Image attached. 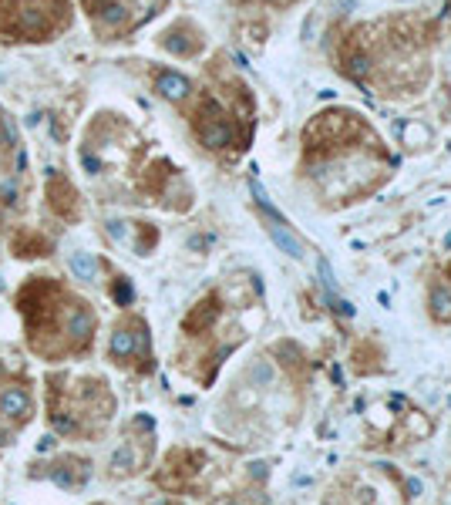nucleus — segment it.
<instances>
[{
  "instance_id": "f257e3e1",
  "label": "nucleus",
  "mask_w": 451,
  "mask_h": 505,
  "mask_svg": "<svg viewBox=\"0 0 451 505\" xmlns=\"http://www.w3.org/2000/svg\"><path fill=\"white\" fill-rule=\"evenodd\" d=\"M249 192H253V199H256V206H259V212H263V222H266V233L273 236V243L283 249L286 256H293V259H303L307 256V249H303V243H300L297 236L290 233V226H286V219L273 209V202H270V195H266V189L259 185V179L253 175L249 179Z\"/></svg>"
},
{
  "instance_id": "f03ea898",
  "label": "nucleus",
  "mask_w": 451,
  "mask_h": 505,
  "mask_svg": "<svg viewBox=\"0 0 451 505\" xmlns=\"http://www.w3.org/2000/svg\"><path fill=\"white\" fill-rule=\"evenodd\" d=\"M195 129H199V139H202L206 148H226V145H232V125L226 121L222 108L212 102V98H206Z\"/></svg>"
},
{
  "instance_id": "7ed1b4c3",
  "label": "nucleus",
  "mask_w": 451,
  "mask_h": 505,
  "mask_svg": "<svg viewBox=\"0 0 451 505\" xmlns=\"http://www.w3.org/2000/svg\"><path fill=\"white\" fill-rule=\"evenodd\" d=\"M65 334L75 340V344H88L91 334H94V317L85 307H71L65 320Z\"/></svg>"
},
{
  "instance_id": "20e7f679",
  "label": "nucleus",
  "mask_w": 451,
  "mask_h": 505,
  "mask_svg": "<svg viewBox=\"0 0 451 505\" xmlns=\"http://www.w3.org/2000/svg\"><path fill=\"white\" fill-rule=\"evenodd\" d=\"M155 88H158V94L168 98V102H182V98H189L192 85H189V78L179 75V71H162L158 81H155Z\"/></svg>"
},
{
  "instance_id": "39448f33",
  "label": "nucleus",
  "mask_w": 451,
  "mask_h": 505,
  "mask_svg": "<svg viewBox=\"0 0 451 505\" xmlns=\"http://www.w3.org/2000/svg\"><path fill=\"white\" fill-rule=\"evenodd\" d=\"M27 411H31V398H27V391L21 388H7L4 394H0V415L4 418H24Z\"/></svg>"
},
{
  "instance_id": "423d86ee",
  "label": "nucleus",
  "mask_w": 451,
  "mask_h": 505,
  "mask_svg": "<svg viewBox=\"0 0 451 505\" xmlns=\"http://www.w3.org/2000/svg\"><path fill=\"white\" fill-rule=\"evenodd\" d=\"M431 313H435V320H441V324L451 320V280L448 276H441L438 283L431 286Z\"/></svg>"
},
{
  "instance_id": "0eeeda50",
  "label": "nucleus",
  "mask_w": 451,
  "mask_h": 505,
  "mask_svg": "<svg viewBox=\"0 0 451 505\" xmlns=\"http://www.w3.org/2000/svg\"><path fill=\"white\" fill-rule=\"evenodd\" d=\"M98 21H102L108 31H121V27L129 24V7L118 4V0H104L102 7H98Z\"/></svg>"
},
{
  "instance_id": "6e6552de",
  "label": "nucleus",
  "mask_w": 451,
  "mask_h": 505,
  "mask_svg": "<svg viewBox=\"0 0 451 505\" xmlns=\"http://www.w3.org/2000/svg\"><path fill=\"white\" fill-rule=\"evenodd\" d=\"M320 276H323V286H327V297H330V303H334V310L340 313V317H350V303L340 293H337V283H334V273H330V263L327 259H320Z\"/></svg>"
},
{
  "instance_id": "1a4fd4ad",
  "label": "nucleus",
  "mask_w": 451,
  "mask_h": 505,
  "mask_svg": "<svg viewBox=\"0 0 451 505\" xmlns=\"http://www.w3.org/2000/svg\"><path fill=\"white\" fill-rule=\"evenodd\" d=\"M67 266H71V273H75L77 280H85V283H94V276H98V263H94L91 253H71Z\"/></svg>"
},
{
  "instance_id": "9d476101",
  "label": "nucleus",
  "mask_w": 451,
  "mask_h": 505,
  "mask_svg": "<svg viewBox=\"0 0 451 505\" xmlns=\"http://www.w3.org/2000/svg\"><path fill=\"white\" fill-rule=\"evenodd\" d=\"M216 317H219V303L209 297L206 303H199V307H195V313L185 320V330H202V327H209Z\"/></svg>"
},
{
  "instance_id": "9b49d317",
  "label": "nucleus",
  "mask_w": 451,
  "mask_h": 505,
  "mask_svg": "<svg viewBox=\"0 0 451 505\" xmlns=\"http://www.w3.org/2000/svg\"><path fill=\"white\" fill-rule=\"evenodd\" d=\"M21 27H24L27 34H40V31L48 27V17H44L40 7H24V11H21Z\"/></svg>"
},
{
  "instance_id": "f8f14e48",
  "label": "nucleus",
  "mask_w": 451,
  "mask_h": 505,
  "mask_svg": "<svg viewBox=\"0 0 451 505\" xmlns=\"http://www.w3.org/2000/svg\"><path fill=\"white\" fill-rule=\"evenodd\" d=\"M162 44H165L172 54H192L195 48H199V40H185L182 31H168L165 38H162Z\"/></svg>"
},
{
  "instance_id": "ddd939ff",
  "label": "nucleus",
  "mask_w": 451,
  "mask_h": 505,
  "mask_svg": "<svg viewBox=\"0 0 451 505\" xmlns=\"http://www.w3.org/2000/svg\"><path fill=\"white\" fill-rule=\"evenodd\" d=\"M112 468H115V475L131 472V468H135V448H131V445H121L115 452V458H112Z\"/></svg>"
},
{
  "instance_id": "4468645a",
  "label": "nucleus",
  "mask_w": 451,
  "mask_h": 505,
  "mask_svg": "<svg viewBox=\"0 0 451 505\" xmlns=\"http://www.w3.org/2000/svg\"><path fill=\"white\" fill-rule=\"evenodd\" d=\"M273 381V367L270 364H256L253 367V384H270Z\"/></svg>"
},
{
  "instance_id": "2eb2a0df",
  "label": "nucleus",
  "mask_w": 451,
  "mask_h": 505,
  "mask_svg": "<svg viewBox=\"0 0 451 505\" xmlns=\"http://www.w3.org/2000/svg\"><path fill=\"white\" fill-rule=\"evenodd\" d=\"M115 300L121 303V307H125V303H131V283H129V280H118V283H115Z\"/></svg>"
},
{
  "instance_id": "dca6fc26",
  "label": "nucleus",
  "mask_w": 451,
  "mask_h": 505,
  "mask_svg": "<svg viewBox=\"0 0 451 505\" xmlns=\"http://www.w3.org/2000/svg\"><path fill=\"white\" fill-rule=\"evenodd\" d=\"M0 125H4V139H7V142H17V129H13V121H11V118H7V115H4V118H0Z\"/></svg>"
},
{
  "instance_id": "f3484780",
  "label": "nucleus",
  "mask_w": 451,
  "mask_h": 505,
  "mask_svg": "<svg viewBox=\"0 0 451 505\" xmlns=\"http://www.w3.org/2000/svg\"><path fill=\"white\" fill-rule=\"evenodd\" d=\"M81 162H85V168H88L91 175H98V172H102V162H98L94 156H88V152H81Z\"/></svg>"
},
{
  "instance_id": "a211bd4d",
  "label": "nucleus",
  "mask_w": 451,
  "mask_h": 505,
  "mask_svg": "<svg viewBox=\"0 0 451 505\" xmlns=\"http://www.w3.org/2000/svg\"><path fill=\"white\" fill-rule=\"evenodd\" d=\"M108 229H112V236H115V239H121V236H125V222L112 219V222H108Z\"/></svg>"
},
{
  "instance_id": "6ab92c4d",
  "label": "nucleus",
  "mask_w": 451,
  "mask_h": 505,
  "mask_svg": "<svg viewBox=\"0 0 451 505\" xmlns=\"http://www.w3.org/2000/svg\"><path fill=\"white\" fill-rule=\"evenodd\" d=\"M253 475H256V479H263V475H266V465H263V462H256V465H253Z\"/></svg>"
},
{
  "instance_id": "aec40b11",
  "label": "nucleus",
  "mask_w": 451,
  "mask_h": 505,
  "mask_svg": "<svg viewBox=\"0 0 451 505\" xmlns=\"http://www.w3.org/2000/svg\"><path fill=\"white\" fill-rule=\"evenodd\" d=\"M222 505H243V502H236V499H229V502H222Z\"/></svg>"
}]
</instances>
